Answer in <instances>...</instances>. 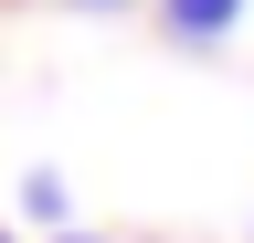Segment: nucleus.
<instances>
[{"instance_id": "1", "label": "nucleus", "mask_w": 254, "mask_h": 243, "mask_svg": "<svg viewBox=\"0 0 254 243\" xmlns=\"http://www.w3.org/2000/svg\"><path fill=\"white\" fill-rule=\"evenodd\" d=\"M244 11H254V0H159V32L190 43V53H212V43L244 32Z\"/></svg>"}, {"instance_id": "2", "label": "nucleus", "mask_w": 254, "mask_h": 243, "mask_svg": "<svg viewBox=\"0 0 254 243\" xmlns=\"http://www.w3.org/2000/svg\"><path fill=\"white\" fill-rule=\"evenodd\" d=\"M21 222H32V233H74V191H64V169H21Z\"/></svg>"}, {"instance_id": "3", "label": "nucleus", "mask_w": 254, "mask_h": 243, "mask_svg": "<svg viewBox=\"0 0 254 243\" xmlns=\"http://www.w3.org/2000/svg\"><path fill=\"white\" fill-rule=\"evenodd\" d=\"M53 243H117V233H53Z\"/></svg>"}, {"instance_id": "4", "label": "nucleus", "mask_w": 254, "mask_h": 243, "mask_svg": "<svg viewBox=\"0 0 254 243\" xmlns=\"http://www.w3.org/2000/svg\"><path fill=\"white\" fill-rule=\"evenodd\" d=\"M74 11H127V0H74Z\"/></svg>"}, {"instance_id": "5", "label": "nucleus", "mask_w": 254, "mask_h": 243, "mask_svg": "<svg viewBox=\"0 0 254 243\" xmlns=\"http://www.w3.org/2000/svg\"><path fill=\"white\" fill-rule=\"evenodd\" d=\"M0 243H21V233H0Z\"/></svg>"}]
</instances>
